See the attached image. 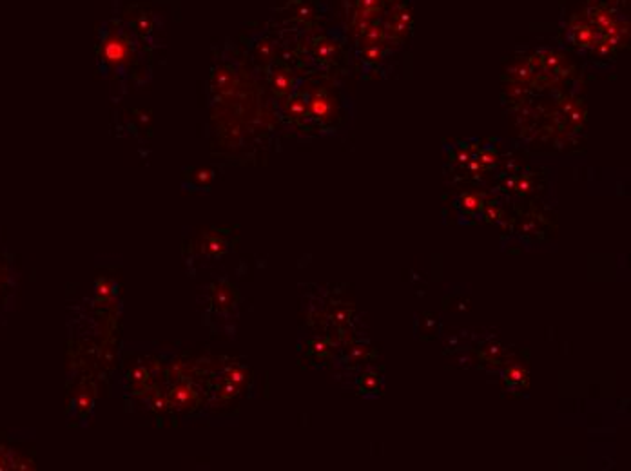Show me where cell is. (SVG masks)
I'll return each mask as SVG.
<instances>
[{
  "instance_id": "cell-17",
  "label": "cell",
  "mask_w": 631,
  "mask_h": 471,
  "mask_svg": "<svg viewBox=\"0 0 631 471\" xmlns=\"http://www.w3.org/2000/svg\"><path fill=\"white\" fill-rule=\"evenodd\" d=\"M350 317H352L350 312H348V310H343V308L336 310L334 314H332V321H334L336 324H345V323H348V321H350Z\"/></svg>"
},
{
  "instance_id": "cell-10",
  "label": "cell",
  "mask_w": 631,
  "mask_h": 471,
  "mask_svg": "<svg viewBox=\"0 0 631 471\" xmlns=\"http://www.w3.org/2000/svg\"><path fill=\"white\" fill-rule=\"evenodd\" d=\"M363 60L367 64H377L383 58V47L381 46H367L361 53Z\"/></svg>"
},
{
  "instance_id": "cell-8",
  "label": "cell",
  "mask_w": 631,
  "mask_h": 471,
  "mask_svg": "<svg viewBox=\"0 0 631 471\" xmlns=\"http://www.w3.org/2000/svg\"><path fill=\"white\" fill-rule=\"evenodd\" d=\"M475 158H477V162L484 167V170H486L495 165L497 160H499V154H497V151L493 147H483L481 151L475 153Z\"/></svg>"
},
{
  "instance_id": "cell-2",
  "label": "cell",
  "mask_w": 631,
  "mask_h": 471,
  "mask_svg": "<svg viewBox=\"0 0 631 471\" xmlns=\"http://www.w3.org/2000/svg\"><path fill=\"white\" fill-rule=\"evenodd\" d=\"M332 109H334L332 98L326 94V91L316 89L307 98V111H309L310 118L316 120V122H328L332 118Z\"/></svg>"
},
{
  "instance_id": "cell-3",
  "label": "cell",
  "mask_w": 631,
  "mask_h": 471,
  "mask_svg": "<svg viewBox=\"0 0 631 471\" xmlns=\"http://www.w3.org/2000/svg\"><path fill=\"white\" fill-rule=\"evenodd\" d=\"M508 73H510V80L519 82V84H524V85H528L535 77V73H534V69H532V65L528 64V60L513 64L512 67L508 69Z\"/></svg>"
},
{
  "instance_id": "cell-9",
  "label": "cell",
  "mask_w": 631,
  "mask_h": 471,
  "mask_svg": "<svg viewBox=\"0 0 631 471\" xmlns=\"http://www.w3.org/2000/svg\"><path fill=\"white\" fill-rule=\"evenodd\" d=\"M526 375H528L526 374V370L521 368V366H517V365H512L508 370H506V372H504V379H506L508 384H519V382L524 381Z\"/></svg>"
},
{
  "instance_id": "cell-4",
  "label": "cell",
  "mask_w": 631,
  "mask_h": 471,
  "mask_svg": "<svg viewBox=\"0 0 631 471\" xmlns=\"http://www.w3.org/2000/svg\"><path fill=\"white\" fill-rule=\"evenodd\" d=\"M271 84H272L274 93L287 94V93H290V89H292V77H290L288 71H285V69H278V71L272 73Z\"/></svg>"
},
{
  "instance_id": "cell-6",
  "label": "cell",
  "mask_w": 631,
  "mask_h": 471,
  "mask_svg": "<svg viewBox=\"0 0 631 471\" xmlns=\"http://www.w3.org/2000/svg\"><path fill=\"white\" fill-rule=\"evenodd\" d=\"M309 115L307 111V100L303 96H292L288 103V116L294 122H303Z\"/></svg>"
},
{
  "instance_id": "cell-18",
  "label": "cell",
  "mask_w": 631,
  "mask_h": 471,
  "mask_svg": "<svg viewBox=\"0 0 631 471\" xmlns=\"http://www.w3.org/2000/svg\"><path fill=\"white\" fill-rule=\"evenodd\" d=\"M501 187H503L504 191H513V187H515V176H510V179H508V176H506V178L503 179V183H501Z\"/></svg>"
},
{
  "instance_id": "cell-16",
  "label": "cell",
  "mask_w": 631,
  "mask_h": 471,
  "mask_svg": "<svg viewBox=\"0 0 631 471\" xmlns=\"http://www.w3.org/2000/svg\"><path fill=\"white\" fill-rule=\"evenodd\" d=\"M310 348H312L314 353H318V355H326V353L330 352V344L326 343L325 339H318L310 344Z\"/></svg>"
},
{
  "instance_id": "cell-14",
  "label": "cell",
  "mask_w": 631,
  "mask_h": 471,
  "mask_svg": "<svg viewBox=\"0 0 631 471\" xmlns=\"http://www.w3.org/2000/svg\"><path fill=\"white\" fill-rule=\"evenodd\" d=\"M501 353H503V348H501V344H497V343L488 344L486 348L483 350V357L486 359V361H490V363L497 361Z\"/></svg>"
},
{
  "instance_id": "cell-15",
  "label": "cell",
  "mask_w": 631,
  "mask_h": 471,
  "mask_svg": "<svg viewBox=\"0 0 631 471\" xmlns=\"http://www.w3.org/2000/svg\"><path fill=\"white\" fill-rule=\"evenodd\" d=\"M483 210H484V218L488 221H497L501 218V208L497 207L495 203H484L483 205Z\"/></svg>"
},
{
  "instance_id": "cell-5",
  "label": "cell",
  "mask_w": 631,
  "mask_h": 471,
  "mask_svg": "<svg viewBox=\"0 0 631 471\" xmlns=\"http://www.w3.org/2000/svg\"><path fill=\"white\" fill-rule=\"evenodd\" d=\"M459 205H461V208L466 214H477L483 210L484 201H483V196L477 194V192H466V194L461 196Z\"/></svg>"
},
{
  "instance_id": "cell-13",
  "label": "cell",
  "mask_w": 631,
  "mask_h": 471,
  "mask_svg": "<svg viewBox=\"0 0 631 471\" xmlns=\"http://www.w3.org/2000/svg\"><path fill=\"white\" fill-rule=\"evenodd\" d=\"M370 353V346L367 344H356V346H350V359L354 363H361L364 361Z\"/></svg>"
},
{
  "instance_id": "cell-1",
  "label": "cell",
  "mask_w": 631,
  "mask_h": 471,
  "mask_svg": "<svg viewBox=\"0 0 631 471\" xmlns=\"http://www.w3.org/2000/svg\"><path fill=\"white\" fill-rule=\"evenodd\" d=\"M568 39H570V42H572L573 46L589 47V49H591V47L602 39V33L595 29L588 22L573 20L572 24L568 26Z\"/></svg>"
},
{
  "instance_id": "cell-11",
  "label": "cell",
  "mask_w": 631,
  "mask_h": 471,
  "mask_svg": "<svg viewBox=\"0 0 631 471\" xmlns=\"http://www.w3.org/2000/svg\"><path fill=\"white\" fill-rule=\"evenodd\" d=\"M506 91H508V96L512 98L513 102H522V100L526 98V94H528V85L519 84V82H513L512 87H508Z\"/></svg>"
},
{
  "instance_id": "cell-12",
  "label": "cell",
  "mask_w": 631,
  "mask_h": 471,
  "mask_svg": "<svg viewBox=\"0 0 631 471\" xmlns=\"http://www.w3.org/2000/svg\"><path fill=\"white\" fill-rule=\"evenodd\" d=\"M532 189H534V182H532V178L528 174L517 176L513 191L519 192V194H528V192H532Z\"/></svg>"
},
{
  "instance_id": "cell-7",
  "label": "cell",
  "mask_w": 631,
  "mask_h": 471,
  "mask_svg": "<svg viewBox=\"0 0 631 471\" xmlns=\"http://www.w3.org/2000/svg\"><path fill=\"white\" fill-rule=\"evenodd\" d=\"M359 388L364 391V393H377V390H381V381H379V375L374 374V372H367V374L361 375L359 379Z\"/></svg>"
}]
</instances>
